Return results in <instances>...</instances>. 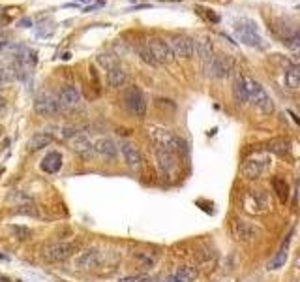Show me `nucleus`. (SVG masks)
Returning a JSON list of instances; mask_svg holds the SVG:
<instances>
[{
    "label": "nucleus",
    "instance_id": "c756f323",
    "mask_svg": "<svg viewBox=\"0 0 300 282\" xmlns=\"http://www.w3.org/2000/svg\"><path fill=\"white\" fill-rule=\"evenodd\" d=\"M139 56H141V60L145 64H148V66H158V60H156L154 53H152V49L148 46L139 47Z\"/></svg>",
    "mask_w": 300,
    "mask_h": 282
},
{
    "label": "nucleus",
    "instance_id": "79ce46f5",
    "mask_svg": "<svg viewBox=\"0 0 300 282\" xmlns=\"http://www.w3.org/2000/svg\"><path fill=\"white\" fill-rule=\"evenodd\" d=\"M79 2H88V0H79Z\"/></svg>",
    "mask_w": 300,
    "mask_h": 282
},
{
    "label": "nucleus",
    "instance_id": "f8f14e48",
    "mask_svg": "<svg viewBox=\"0 0 300 282\" xmlns=\"http://www.w3.org/2000/svg\"><path fill=\"white\" fill-rule=\"evenodd\" d=\"M120 152H122V156H124V162L130 166L131 170L141 168L143 156H141V152H139V149L133 143H130V141H120Z\"/></svg>",
    "mask_w": 300,
    "mask_h": 282
},
{
    "label": "nucleus",
    "instance_id": "2f4dec72",
    "mask_svg": "<svg viewBox=\"0 0 300 282\" xmlns=\"http://www.w3.org/2000/svg\"><path fill=\"white\" fill-rule=\"evenodd\" d=\"M197 14H199L201 17H205L208 23H218V21H220V16L210 8H197Z\"/></svg>",
    "mask_w": 300,
    "mask_h": 282
},
{
    "label": "nucleus",
    "instance_id": "20e7f679",
    "mask_svg": "<svg viewBox=\"0 0 300 282\" xmlns=\"http://www.w3.org/2000/svg\"><path fill=\"white\" fill-rule=\"evenodd\" d=\"M124 106L126 110L130 111L131 115L135 117H145L146 113V100H145V94L141 92L139 86H128L126 92H124Z\"/></svg>",
    "mask_w": 300,
    "mask_h": 282
},
{
    "label": "nucleus",
    "instance_id": "37998d69",
    "mask_svg": "<svg viewBox=\"0 0 300 282\" xmlns=\"http://www.w3.org/2000/svg\"><path fill=\"white\" fill-rule=\"evenodd\" d=\"M297 10H300V4H299V6H297Z\"/></svg>",
    "mask_w": 300,
    "mask_h": 282
},
{
    "label": "nucleus",
    "instance_id": "9b49d317",
    "mask_svg": "<svg viewBox=\"0 0 300 282\" xmlns=\"http://www.w3.org/2000/svg\"><path fill=\"white\" fill-rule=\"evenodd\" d=\"M34 110L41 117H49V115H56L60 111V102L58 98H54L51 94H41L38 100L34 102Z\"/></svg>",
    "mask_w": 300,
    "mask_h": 282
},
{
    "label": "nucleus",
    "instance_id": "b1692460",
    "mask_svg": "<svg viewBox=\"0 0 300 282\" xmlns=\"http://www.w3.org/2000/svg\"><path fill=\"white\" fill-rule=\"evenodd\" d=\"M51 141H53V136H51V134H47V132L34 134V136L30 138V141H28V150H30V152L41 150L43 147H47Z\"/></svg>",
    "mask_w": 300,
    "mask_h": 282
},
{
    "label": "nucleus",
    "instance_id": "72a5a7b5",
    "mask_svg": "<svg viewBox=\"0 0 300 282\" xmlns=\"http://www.w3.org/2000/svg\"><path fill=\"white\" fill-rule=\"evenodd\" d=\"M146 280H148L146 274H133V276H124L118 282H146Z\"/></svg>",
    "mask_w": 300,
    "mask_h": 282
},
{
    "label": "nucleus",
    "instance_id": "f03ea898",
    "mask_svg": "<svg viewBox=\"0 0 300 282\" xmlns=\"http://www.w3.org/2000/svg\"><path fill=\"white\" fill-rule=\"evenodd\" d=\"M235 34L239 36V40L244 46H250L254 49H265L267 47L265 40L257 32V24L252 19H239L235 23Z\"/></svg>",
    "mask_w": 300,
    "mask_h": 282
},
{
    "label": "nucleus",
    "instance_id": "e433bc0d",
    "mask_svg": "<svg viewBox=\"0 0 300 282\" xmlns=\"http://www.w3.org/2000/svg\"><path fill=\"white\" fill-rule=\"evenodd\" d=\"M165 282H180L177 278V276H175V274H169V276H167V278H165Z\"/></svg>",
    "mask_w": 300,
    "mask_h": 282
},
{
    "label": "nucleus",
    "instance_id": "c85d7f7f",
    "mask_svg": "<svg viewBox=\"0 0 300 282\" xmlns=\"http://www.w3.org/2000/svg\"><path fill=\"white\" fill-rule=\"evenodd\" d=\"M98 62L105 68V70H113V68H116L118 66V58H116L113 53H101L100 56H98Z\"/></svg>",
    "mask_w": 300,
    "mask_h": 282
},
{
    "label": "nucleus",
    "instance_id": "58836bf2",
    "mask_svg": "<svg viewBox=\"0 0 300 282\" xmlns=\"http://www.w3.org/2000/svg\"><path fill=\"white\" fill-rule=\"evenodd\" d=\"M293 62H295V64H299V66H300V53H299V55H295V56H293Z\"/></svg>",
    "mask_w": 300,
    "mask_h": 282
},
{
    "label": "nucleus",
    "instance_id": "7ed1b4c3",
    "mask_svg": "<svg viewBox=\"0 0 300 282\" xmlns=\"http://www.w3.org/2000/svg\"><path fill=\"white\" fill-rule=\"evenodd\" d=\"M246 85H248V92H250V102L254 104L261 113L272 115L274 113V102H272V98L269 96V92L265 90V86L252 78H246Z\"/></svg>",
    "mask_w": 300,
    "mask_h": 282
},
{
    "label": "nucleus",
    "instance_id": "1a4fd4ad",
    "mask_svg": "<svg viewBox=\"0 0 300 282\" xmlns=\"http://www.w3.org/2000/svg\"><path fill=\"white\" fill-rule=\"evenodd\" d=\"M231 58H227L225 55H216L208 64H205V70L208 72V76L212 78H227L231 74Z\"/></svg>",
    "mask_w": 300,
    "mask_h": 282
},
{
    "label": "nucleus",
    "instance_id": "4468645a",
    "mask_svg": "<svg viewBox=\"0 0 300 282\" xmlns=\"http://www.w3.org/2000/svg\"><path fill=\"white\" fill-rule=\"evenodd\" d=\"M101 264V252L96 248H88V250L81 252L75 258V267L77 269H94Z\"/></svg>",
    "mask_w": 300,
    "mask_h": 282
},
{
    "label": "nucleus",
    "instance_id": "473e14b6",
    "mask_svg": "<svg viewBox=\"0 0 300 282\" xmlns=\"http://www.w3.org/2000/svg\"><path fill=\"white\" fill-rule=\"evenodd\" d=\"M135 258H137L145 267L154 266V262H156V256H152V254H146V252H139V254H135Z\"/></svg>",
    "mask_w": 300,
    "mask_h": 282
},
{
    "label": "nucleus",
    "instance_id": "cd10ccee",
    "mask_svg": "<svg viewBox=\"0 0 300 282\" xmlns=\"http://www.w3.org/2000/svg\"><path fill=\"white\" fill-rule=\"evenodd\" d=\"M173 274H175V276H177L180 282H193L195 278H197V271H195L193 267H190V266L178 267V269Z\"/></svg>",
    "mask_w": 300,
    "mask_h": 282
},
{
    "label": "nucleus",
    "instance_id": "dca6fc26",
    "mask_svg": "<svg viewBox=\"0 0 300 282\" xmlns=\"http://www.w3.org/2000/svg\"><path fill=\"white\" fill-rule=\"evenodd\" d=\"M71 149L75 150L77 154H81L83 158H92L96 147H94L92 143H90V140H88L86 136H83V134H77L75 138H71Z\"/></svg>",
    "mask_w": 300,
    "mask_h": 282
},
{
    "label": "nucleus",
    "instance_id": "f704fd0d",
    "mask_svg": "<svg viewBox=\"0 0 300 282\" xmlns=\"http://www.w3.org/2000/svg\"><path fill=\"white\" fill-rule=\"evenodd\" d=\"M6 113V100L0 96V115H4Z\"/></svg>",
    "mask_w": 300,
    "mask_h": 282
},
{
    "label": "nucleus",
    "instance_id": "6e6552de",
    "mask_svg": "<svg viewBox=\"0 0 300 282\" xmlns=\"http://www.w3.org/2000/svg\"><path fill=\"white\" fill-rule=\"evenodd\" d=\"M233 234H235L237 241H240V243H252V241L257 239L259 230H257V226H254L252 222L235 220V222H233Z\"/></svg>",
    "mask_w": 300,
    "mask_h": 282
},
{
    "label": "nucleus",
    "instance_id": "0eeeda50",
    "mask_svg": "<svg viewBox=\"0 0 300 282\" xmlns=\"http://www.w3.org/2000/svg\"><path fill=\"white\" fill-rule=\"evenodd\" d=\"M171 47L178 58H192L195 53V40L188 38L184 34H177L171 38Z\"/></svg>",
    "mask_w": 300,
    "mask_h": 282
},
{
    "label": "nucleus",
    "instance_id": "9d476101",
    "mask_svg": "<svg viewBox=\"0 0 300 282\" xmlns=\"http://www.w3.org/2000/svg\"><path fill=\"white\" fill-rule=\"evenodd\" d=\"M73 254V244L71 243H56L43 248V260L45 262H64Z\"/></svg>",
    "mask_w": 300,
    "mask_h": 282
},
{
    "label": "nucleus",
    "instance_id": "c9c22d12",
    "mask_svg": "<svg viewBox=\"0 0 300 282\" xmlns=\"http://www.w3.org/2000/svg\"><path fill=\"white\" fill-rule=\"evenodd\" d=\"M19 24H21V26H32V21H30V19H23V21H21Z\"/></svg>",
    "mask_w": 300,
    "mask_h": 282
},
{
    "label": "nucleus",
    "instance_id": "bb28decb",
    "mask_svg": "<svg viewBox=\"0 0 300 282\" xmlns=\"http://www.w3.org/2000/svg\"><path fill=\"white\" fill-rule=\"evenodd\" d=\"M282 40H284L285 47H289V49H293V51L300 49V28L291 26L289 30L285 32V36Z\"/></svg>",
    "mask_w": 300,
    "mask_h": 282
},
{
    "label": "nucleus",
    "instance_id": "f3484780",
    "mask_svg": "<svg viewBox=\"0 0 300 282\" xmlns=\"http://www.w3.org/2000/svg\"><path fill=\"white\" fill-rule=\"evenodd\" d=\"M267 150L280 158H287L291 152V141L287 138H274L267 143Z\"/></svg>",
    "mask_w": 300,
    "mask_h": 282
},
{
    "label": "nucleus",
    "instance_id": "6ab92c4d",
    "mask_svg": "<svg viewBox=\"0 0 300 282\" xmlns=\"http://www.w3.org/2000/svg\"><path fill=\"white\" fill-rule=\"evenodd\" d=\"M39 168H41V170H43L45 173L60 172V168H62V154H60V152H56V150H53V152L45 154V158L41 160Z\"/></svg>",
    "mask_w": 300,
    "mask_h": 282
},
{
    "label": "nucleus",
    "instance_id": "a211bd4d",
    "mask_svg": "<svg viewBox=\"0 0 300 282\" xmlns=\"http://www.w3.org/2000/svg\"><path fill=\"white\" fill-rule=\"evenodd\" d=\"M289 244H291V234L285 237V241L282 243V246L278 248V252L269 262V266L267 267H269L270 271H276V269H280V267L285 266V262H287V252H289Z\"/></svg>",
    "mask_w": 300,
    "mask_h": 282
},
{
    "label": "nucleus",
    "instance_id": "5701e85b",
    "mask_svg": "<svg viewBox=\"0 0 300 282\" xmlns=\"http://www.w3.org/2000/svg\"><path fill=\"white\" fill-rule=\"evenodd\" d=\"M195 49H197L199 58L203 60V64H208L212 58H214V49H212V44H210L207 38L195 40Z\"/></svg>",
    "mask_w": 300,
    "mask_h": 282
},
{
    "label": "nucleus",
    "instance_id": "aec40b11",
    "mask_svg": "<svg viewBox=\"0 0 300 282\" xmlns=\"http://www.w3.org/2000/svg\"><path fill=\"white\" fill-rule=\"evenodd\" d=\"M284 85L287 86V88H299L300 86V66L299 64L291 62L287 68H285Z\"/></svg>",
    "mask_w": 300,
    "mask_h": 282
},
{
    "label": "nucleus",
    "instance_id": "4c0bfd02",
    "mask_svg": "<svg viewBox=\"0 0 300 282\" xmlns=\"http://www.w3.org/2000/svg\"><path fill=\"white\" fill-rule=\"evenodd\" d=\"M6 36H0V49H2V47H6V44H8V42H6Z\"/></svg>",
    "mask_w": 300,
    "mask_h": 282
},
{
    "label": "nucleus",
    "instance_id": "a878e982",
    "mask_svg": "<svg viewBox=\"0 0 300 282\" xmlns=\"http://www.w3.org/2000/svg\"><path fill=\"white\" fill-rule=\"evenodd\" d=\"M126 79H128V76H126V72H124L120 66H116V68H113V70L107 72V81L113 88L122 86L124 83H126Z\"/></svg>",
    "mask_w": 300,
    "mask_h": 282
},
{
    "label": "nucleus",
    "instance_id": "7c9ffc66",
    "mask_svg": "<svg viewBox=\"0 0 300 282\" xmlns=\"http://www.w3.org/2000/svg\"><path fill=\"white\" fill-rule=\"evenodd\" d=\"M11 235H13L15 239H19V241H26V239L32 237V232L24 226H11Z\"/></svg>",
    "mask_w": 300,
    "mask_h": 282
},
{
    "label": "nucleus",
    "instance_id": "ea45409f",
    "mask_svg": "<svg viewBox=\"0 0 300 282\" xmlns=\"http://www.w3.org/2000/svg\"><path fill=\"white\" fill-rule=\"evenodd\" d=\"M295 267H297V269L300 271V256H299L297 260H295Z\"/></svg>",
    "mask_w": 300,
    "mask_h": 282
},
{
    "label": "nucleus",
    "instance_id": "2eb2a0df",
    "mask_svg": "<svg viewBox=\"0 0 300 282\" xmlns=\"http://www.w3.org/2000/svg\"><path fill=\"white\" fill-rule=\"evenodd\" d=\"M58 102L62 108L66 110H75L79 104H81V92H79L75 86H64L58 94Z\"/></svg>",
    "mask_w": 300,
    "mask_h": 282
},
{
    "label": "nucleus",
    "instance_id": "423d86ee",
    "mask_svg": "<svg viewBox=\"0 0 300 282\" xmlns=\"http://www.w3.org/2000/svg\"><path fill=\"white\" fill-rule=\"evenodd\" d=\"M148 47L152 49V53H154L158 64H171L175 60V51H173L171 44H167L165 40L152 38L148 42Z\"/></svg>",
    "mask_w": 300,
    "mask_h": 282
},
{
    "label": "nucleus",
    "instance_id": "39448f33",
    "mask_svg": "<svg viewBox=\"0 0 300 282\" xmlns=\"http://www.w3.org/2000/svg\"><path fill=\"white\" fill-rule=\"evenodd\" d=\"M269 168V160L265 156H252L242 164V177L248 180L259 179Z\"/></svg>",
    "mask_w": 300,
    "mask_h": 282
},
{
    "label": "nucleus",
    "instance_id": "393cba45",
    "mask_svg": "<svg viewBox=\"0 0 300 282\" xmlns=\"http://www.w3.org/2000/svg\"><path fill=\"white\" fill-rule=\"evenodd\" d=\"M272 188L276 192L278 200L282 204H287V200H289V184H287V180L284 177H274L272 179Z\"/></svg>",
    "mask_w": 300,
    "mask_h": 282
},
{
    "label": "nucleus",
    "instance_id": "f257e3e1",
    "mask_svg": "<svg viewBox=\"0 0 300 282\" xmlns=\"http://www.w3.org/2000/svg\"><path fill=\"white\" fill-rule=\"evenodd\" d=\"M148 138L154 141V145L158 149L169 150L175 154H184L186 150V141L182 138H178L171 132L169 128H163V126H148Z\"/></svg>",
    "mask_w": 300,
    "mask_h": 282
},
{
    "label": "nucleus",
    "instance_id": "412c9836",
    "mask_svg": "<svg viewBox=\"0 0 300 282\" xmlns=\"http://www.w3.org/2000/svg\"><path fill=\"white\" fill-rule=\"evenodd\" d=\"M94 147H96V152H100L101 156L111 158V160L116 156V150H118L115 141L109 140V138H100V140L94 143Z\"/></svg>",
    "mask_w": 300,
    "mask_h": 282
},
{
    "label": "nucleus",
    "instance_id": "4be33fe9",
    "mask_svg": "<svg viewBox=\"0 0 300 282\" xmlns=\"http://www.w3.org/2000/svg\"><path fill=\"white\" fill-rule=\"evenodd\" d=\"M233 94H235V98H237V102L239 104L250 102V92H248L246 78H242V76H237V78H235V83H233Z\"/></svg>",
    "mask_w": 300,
    "mask_h": 282
},
{
    "label": "nucleus",
    "instance_id": "a19ab883",
    "mask_svg": "<svg viewBox=\"0 0 300 282\" xmlns=\"http://www.w3.org/2000/svg\"><path fill=\"white\" fill-rule=\"evenodd\" d=\"M163 2H180V0H163Z\"/></svg>",
    "mask_w": 300,
    "mask_h": 282
},
{
    "label": "nucleus",
    "instance_id": "ddd939ff",
    "mask_svg": "<svg viewBox=\"0 0 300 282\" xmlns=\"http://www.w3.org/2000/svg\"><path fill=\"white\" fill-rule=\"evenodd\" d=\"M156 158H158V168L162 170L163 175H173V173L177 172L178 168V162H177V156H175V152H169V150H163V149H158L156 150Z\"/></svg>",
    "mask_w": 300,
    "mask_h": 282
}]
</instances>
